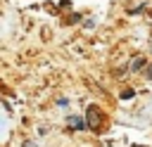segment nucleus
<instances>
[{
	"label": "nucleus",
	"instance_id": "1",
	"mask_svg": "<svg viewBox=\"0 0 152 147\" xmlns=\"http://www.w3.org/2000/svg\"><path fill=\"white\" fill-rule=\"evenodd\" d=\"M66 123H69L71 128H76V130H83V128H86V121H83L81 116H76V114H69V116H66Z\"/></svg>",
	"mask_w": 152,
	"mask_h": 147
},
{
	"label": "nucleus",
	"instance_id": "2",
	"mask_svg": "<svg viewBox=\"0 0 152 147\" xmlns=\"http://www.w3.org/2000/svg\"><path fill=\"white\" fill-rule=\"evenodd\" d=\"M140 66H142V59H140V57H138V59H135V62H133V64H131V69H133V71H138V69H140Z\"/></svg>",
	"mask_w": 152,
	"mask_h": 147
},
{
	"label": "nucleus",
	"instance_id": "3",
	"mask_svg": "<svg viewBox=\"0 0 152 147\" xmlns=\"http://www.w3.org/2000/svg\"><path fill=\"white\" fill-rule=\"evenodd\" d=\"M128 97H133V90H124L121 92V100H128Z\"/></svg>",
	"mask_w": 152,
	"mask_h": 147
},
{
	"label": "nucleus",
	"instance_id": "4",
	"mask_svg": "<svg viewBox=\"0 0 152 147\" xmlns=\"http://www.w3.org/2000/svg\"><path fill=\"white\" fill-rule=\"evenodd\" d=\"M150 76H152V66H150Z\"/></svg>",
	"mask_w": 152,
	"mask_h": 147
}]
</instances>
